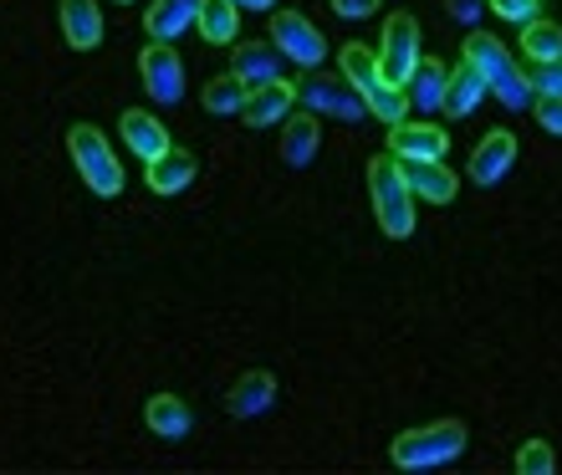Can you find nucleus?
<instances>
[{
    "instance_id": "aec40b11",
    "label": "nucleus",
    "mask_w": 562,
    "mask_h": 475,
    "mask_svg": "<svg viewBox=\"0 0 562 475\" xmlns=\"http://www.w3.org/2000/svg\"><path fill=\"white\" fill-rule=\"evenodd\" d=\"M144 419L159 440H184V434L194 430V409L179 399V394H154V399L144 404Z\"/></svg>"
},
{
    "instance_id": "f03ea898",
    "label": "nucleus",
    "mask_w": 562,
    "mask_h": 475,
    "mask_svg": "<svg viewBox=\"0 0 562 475\" xmlns=\"http://www.w3.org/2000/svg\"><path fill=\"white\" fill-rule=\"evenodd\" d=\"M338 67L342 77L353 82V92L363 98V108H369L373 118H384L389 128L394 123H404V108H409V98H404V88H394L384 77V67H379V52H363V46H342L338 52Z\"/></svg>"
},
{
    "instance_id": "c756f323",
    "label": "nucleus",
    "mask_w": 562,
    "mask_h": 475,
    "mask_svg": "<svg viewBox=\"0 0 562 475\" xmlns=\"http://www.w3.org/2000/svg\"><path fill=\"white\" fill-rule=\"evenodd\" d=\"M532 113H537V123H542L548 134L562 138V98H532Z\"/></svg>"
},
{
    "instance_id": "7ed1b4c3",
    "label": "nucleus",
    "mask_w": 562,
    "mask_h": 475,
    "mask_svg": "<svg viewBox=\"0 0 562 475\" xmlns=\"http://www.w3.org/2000/svg\"><path fill=\"white\" fill-rule=\"evenodd\" d=\"M369 194H373V215L384 225V236L394 240L415 236V190H409V179H404L394 154L369 159Z\"/></svg>"
},
{
    "instance_id": "0eeeda50",
    "label": "nucleus",
    "mask_w": 562,
    "mask_h": 475,
    "mask_svg": "<svg viewBox=\"0 0 562 475\" xmlns=\"http://www.w3.org/2000/svg\"><path fill=\"white\" fill-rule=\"evenodd\" d=\"M419 21L415 15H389L384 21V46H379V67H384V77L394 82V88H404L409 77H415L419 67Z\"/></svg>"
},
{
    "instance_id": "c85d7f7f",
    "label": "nucleus",
    "mask_w": 562,
    "mask_h": 475,
    "mask_svg": "<svg viewBox=\"0 0 562 475\" xmlns=\"http://www.w3.org/2000/svg\"><path fill=\"white\" fill-rule=\"evenodd\" d=\"M486 5L502 15V21H517V26H527V21L542 15V0H486Z\"/></svg>"
},
{
    "instance_id": "5701e85b",
    "label": "nucleus",
    "mask_w": 562,
    "mask_h": 475,
    "mask_svg": "<svg viewBox=\"0 0 562 475\" xmlns=\"http://www.w3.org/2000/svg\"><path fill=\"white\" fill-rule=\"evenodd\" d=\"M486 98V82H481V72H475L471 61L460 57V67L450 72V82H445V118H465V113H475V103Z\"/></svg>"
},
{
    "instance_id": "4be33fe9",
    "label": "nucleus",
    "mask_w": 562,
    "mask_h": 475,
    "mask_svg": "<svg viewBox=\"0 0 562 475\" xmlns=\"http://www.w3.org/2000/svg\"><path fill=\"white\" fill-rule=\"evenodd\" d=\"M194 15H200V0H154L144 26L154 42H175V36H184L194 26Z\"/></svg>"
},
{
    "instance_id": "a211bd4d",
    "label": "nucleus",
    "mask_w": 562,
    "mask_h": 475,
    "mask_svg": "<svg viewBox=\"0 0 562 475\" xmlns=\"http://www.w3.org/2000/svg\"><path fill=\"white\" fill-rule=\"evenodd\" d=\"M119 128H123V144H128L144 163H154L164 149H175V144H169V128H164L154 113H144V108H128L119 118Z\"/></svg>"
},
{
    "instance_id": "393cba45",
    "label": "nucleus",
    "mask_w": 562,
    "mask_h": 475,
    "mask_svg": "<svg viewBox=\"0 0 562 475\" xmlns=\"http://www.w3.org/2000/svg\"><path fill=\"white\" fill-rule=\"evenodd\" d=\"M246 82H240L236 72H221V77H210L205 82V113H215V118H231L236 113L240 118V108H246Z\"/></svg>"
},
{
    "instance_id": "72a5a7b5",
    "label": "nucleus",
    "mask_w": 562,
    "mask_h": 475,
    "mask_svg": "<svg viewBox=\"0 0 562 475\" xmlns=\"http://www.w3.org/2000/svg\"><path fill=\"white\" fill-rule=\"evenodd\" d=\"M119 5H128V0H119Z\"/></svg>"
},
{
    "instance_id": "412c9836",
    "label": "nucleus",
    "mask_w": 562,
    "mask_h": 475,
    "mask_svg": "<svg viewBox=\"0 0 562 475\" xmlns=\"http://www.w3.org/2000/svg\"><path fill=\"white\" fill-rule=\"evenodd\" d=\"M445 82H450L445 61L419 57L415 77L404 82V98H409V108H415V113H440V108H445Z\"/></svg>"
},
{
    "instance_id": "cd10ccee",
    "label": "nucleus",
    "mask_w": 562,
    "mask_h": 475,
    "mask_svg": "<svg viewBox=\"0 0 562 475\" xmlns=\"http://www.w3.org/2000/svg\"><path fill=\"white\" fill-rule=\"evenodd\" d=\"M532 98H562V61H532Z\"/></svg>"
},
{
    "instance_id": "ddd939ff",
    "label": "nucleus",
    "mask_w": 562,
    "mask_h": 475,
    "mask_svg": "<svg viewBox=\"0 0 562 475\" xmlns=\"http://www.w3.org/2000/svg\"><path fill=\"white\" fill-rule=\"evenodd\" d=\"M296 108V88L292 82H261V88L246 92V108H240V118L251 123V128H271V123H286V113Z\"/></svg>"
},
{
    "instance_id": "20e7f679",
    "label": "nucleus",
    "mask_w": 562,
    "mask_h": 475,
    "mask_svg": "<svg viewBox=\"0 0 562 475\" xmlns=\"http://www.w3.org/2000/svg\"><path fill=\"white\" fill-rule=\"evenodd\" d=\"M460 455H465V425H456V419L404 430L389 445V461L400 465V471H435V465H450Z\"/></svg>"
},
{
    "instance_id": "9d476101",
    "label": "nucleus",
    "mask_w": 562,
    "mask_h": 475,
    "mask_svg": "<svg viewBox=\"0 0 562 475\" xmlns=\"http://www.w3.org/2000/svg\"><path fill=\"white\" fill-rule=\"evenodd\" d=\"M323 149V118L307 113V108H292L286 123H281V159L292 163V169H307Z\"/></svg>"
},
{
    "instance_id": "a878e982",
    "label": "nucleus",
    "mask_w": 562,
    "mask_h": 475,
    "mask_svg": "<svg viewBox=\"0 0 562 475\" xmlns=\"http://www.w3.org/2000/svg\"><path fill=\"white\" fill-rule=\"evenodd\" d=\"M521 52H527V61H562V26L558 21H527L521 26Z\"/></svg>"
},
{
    "instance_id": "f3484780",
    "label": "nucleus",
    "mask_w": 562,
    "mask_h": 475,
    "mask_svg": "<svg viewBox=\"0 0 562 475\" xmlns=\"http://www.w3.org/2000/svg\"><path fill=\"white\" fill-rule=\"evenodd\" d=\"M271 404H277V378H271L267 369L240 373L236 384H231V394H225V409H231L236 419H256V415H267Z\"/></svg>"
},
{
    "instance_id": "4468645a",
    "label": "nucleus",
    "mask_w": 562,
    "mask_h": 475,
    "mask_svg": "<svg viewBox=\"0 0 562 475\" xmlns=\"http://www.w3.org/2000/svg\"><path fill=\"white\" fill-rule=\"evenodd\" d=\"M200 174V159L190 149H164L154 163H144V179L154 194H184Z\"/></svg>"
},
{
    "instance_id": "473e14b6",
    "label": "nucleus",
    "mask_w": 562,
    "mask_h": 475,
    "mask_svg": "<svg viewBox=\"0 0 562 475\" xmlns=\"http://www.w3.org/2000/svg\"><path fill=\"white\" fill-rule=\"evenodd\" d=\"M231 5H236V11L240 5H246V11H271V0H231Z\"/></svg>"
},
{
    "instance_id": "39448f33",
    "label": "nucleus",
    "mask_w": 562,
    "mask_h": 475,
    "mask_svg": "<svg viewBox=\"0 0 562 475\" xmlns=\"http://www.w3.org/2000/svg\"><path fill=\"white\" fill-rule=\"evenodd\" d=\"M67 154H72L77 174H82V184H88L92 194H103V200L123 194V163L113 159L108 138L98 134L92 123H72V128H67Z\"/></svg>"
},
{
    "instance_id": "f257e3e1",
    "label": "nucleus",
    "mask_w": 562,
    "mask_h": 475,
    "mask_svg": "<svg viewBox=\"0 0 562 475\" xmlns=\"http://www.w3.org/2000/svg\"><path fill=\"white\" fill-rule=\"evenodd\" d=\"M460 57H465L475 72H481L486 92L502 108L521 113V108L532 103V82H527V72H521L517 61H512V52H506V46L496 42L491 31H471V36H465V46H460Z\"/></svg>"
},
{
    "instance_id": "9b49d317",
    "label": "nucleus",
    "mask_w": 562,
    "mask_h": 475,
    "mask_svg": "<svg viewBox=\"0 0 562 475\" xmlns=\"http://www.w3.org/2000/svg\"><path fill=\"white\" fill-rule=\"evenodd\" d=\"M389 154L394 159H445L450 154V138L435 123H394L389 128Z\"/></svg>"
},
{
    "instance_id": "7c9ffc66",
    "label": "nucleus",
    "mask_w": 562,
    "mask_h": 475,
    "mask_svg": "<svg viewBox=\"0 0 562 475\" xmlns=\"http://www.w3.org/2000/svg\"><path fill=\"white\" fill-rule=\"evenodd\" d=\"M384 5V0H333V11L342 15V21H363V15H373Z\"/></svg>"
},
{
    "instance_id": "f8f14e48",
    "label": "nucleus",
    "mask_w": 562,
    "mask_h": 475,
    "mask_svg": "<svg viewBox=\"0 0 562 475\" xmlns=\"http://www.w3.org/2000/svg\"><path fill=\"white\" fill-rule=\"evenodd\" d=\"M281 52L277 42H236L231 52V72L246 82V88H261V82H281Z\"/></svg>"
},
{
    "instance_id": "b1692460",
    "label": "nucleus",
    "mask_w": 562,
    "mask_h": 475,
    "mask_svg": "<svg viewBox=\"0 0 562 475\" xmlns=\"http://www.w3.org/2000/svg\"><path fill=\"white\" fill-rule=\"evenodd\" d=\"M200 36L205 42H221V46H236V31H240V11L231 0H200Z\"/></svg>"
},
{
    "instance_id": "6e6552de",
    "label": "nucleus",
    "mask_w": 562,
    "mask_h": 475,
    "mask_svg": "<svg viewBox=\"0 0 562 475\" xmlns=\"http://www.w3.org/2000/svg\"><path fill=\"white\" fill-rule=\"evenodd\" d=\"M138 77H144V92L159 108H175L184 98V61L169 42H148L144 57H138Z\"/></svg>"
},
{
    "instance_id": "dca6fc26",
    "label": "nucleus",
    "mask_w": 562,
    "mask_h": 475,
    "mask_svg": "<svg viewBox=\"0 0 562 475\" xmlns=\"http://www.w3.org/2000/svg\"><path fill=\"white\" fill-rule=\"evenodd\" d=\"M512 163H517V138L506 134V128H496V134H486L481 144H475L471 179H475V184H502Z\"/></svg>"
},
{
    "instance_id": "bb28decb",
    "label": "nucleus",
    "mask_w": 562,
    "mask_h": 475,
    "mask_svg": "<svg viewBox=\"0 0 562 475\" xmlns=\"http://www.w3.org/2000/svg\"><path fill=\"white\" fill-rule=\"evenodd\" d=\"M517 471L521 475H552L558 471V455H552L548 440H527V445L517 450Z\"/></svg>"
},
{
    "instance_id": "6ab92c4d",
    "label": "nucleus",
    "mask_w": 562,
    "mask_h": 475,
    "mask_svg": "<svg viewBox=\"0 0 562 475\" xmlns=\"http://www.w3.org/2000/svg\"><path fill=\"white\" fill-rule=\"evenodd\" d=\"M61 36L77 52L103 46V11H98V0H61Z\"/></svg>"
},
{
    "instance_id": "2f4dec72",
    "label": "nucleus",
    "mask_w": 562,
    "mask_h": 475,
    "mask_svg": "<svg viewBox=\"0 0 562 475\" xmlns=\"http://www.w3.org/2000/svg\"><path fill=\"white\" fill-rule=\"evenodd\" d=\"M481 11H486V0H450V21H460V26H471Z\"/></svg>"
},
{
    "instance_id": "1a4fd4ad",
    "label": "nucleus",
    "mask_w": 562,
    "mask_h": 475,
    "mask_svg": "<svg viewBox=\"0 0 562 475\" xmlns=\"http://www.w3.org/2000/svg\"><path fill=\"white\" fill-rule=\"evenodd\" d=\"M271 42H277V52L286 61H296V67H317V61L327 57V42H323V31L312 26L302 11H277L271 15Z\"/></svg>"
},
{
    "instance_id": "423d86ee",
    "label": "nucleus",
    "mask_w": 562,
    "mask_h": 475,
    "mask_svg": "<svg viewBox=\"0 0 562 475\" xmlns=\"http://www.w3.org/2000/svg\"><path fill=\"white\" fill-rule=\"evenodd\" d=\"M296 88V108H307V113H317V118H338V123H363V98L353 92V82L348 77H327L312 67L302 82H292Z\"/></svg>"
},
{
    "instance_id": "2eb2a0df",
    "label": "nucleus",
    "mask_w": 562,
    "mask_h": 475,
    "mask_svg": "<svg viewBox=\"0 0 562 475\" xmlns=\"http://www.w3.org/2000/svg\"><path fill=\"white\" fill-rule=\"evenodd\" d=\"M404 179H409V190L419 194V200H429V205H450L460 190V179L445 169L440 159H400Z\"/></svg>"
}]
</instances>
